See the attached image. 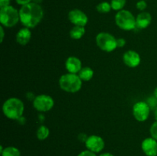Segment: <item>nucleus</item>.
<instances>
[{
    "instance_id": "1",
    "label": "nucleus",
    "mask_w": 157,
    "mask_h": 156,
    "mask_svg": "<svg viewBox=\"0 0 157 156\" xmlns=\"http://www.w3.org/2000/svg\"><path fill=\"white\" fill-rule=\"evenodd\" d=\"M20 22L24 27L33 28L36 27L44 17V10L41 5L30 2L21 6L19 9Z\"/></svg>"
},
{
    "instance_id": "2",
    "label": "nucleus",
    "mask_w": 157,
    "mask_h": 156,
    "mask_svg": "<svg viewBox=\"0 0 157 156\" xmlns=\"http://www.w3.org/2000/svg\"><path fill=\"white\" fill-rule=\"evenodd\" d=\"M25 104L17 97H10L6 99L2 105L3 114L8 119L18 120L23 116Z\"/></svg>"
},
{
    "instance_id": "3",
    "label": "nucleus",
    "mask_w": 157,
    "mask_h": 156,
    "mask_svg": "<svg viewBox=\"0 0 157 156\" xmlns=\"http://www.w3.org/2000/svg\"><path fill=\"white\" fill-rule=\"evenodd\" d=\"M82 82L78 74L67 72L60 76L58 84L63 91L69 93H75L81 90Z\"/></svg>"
},
{
    "instance_id": "4",
    "label": "nucleus",
    "mask_w": 157,
    "mask_h": 156,
    "mask_svg": "<svg viewBox=\"0 0 157 156\" xmlns=\"http://www.w3.org/2000/svg\"><path fill=\"white\" fill-rule=\"evenodd\" d=\"M115 23L117 26L124 31H132L136 28V17L130 11L123 9L115 15Z\"/></svg>"
},
{
    "instance_id": "5",
    "label": "nucleus",
    "mask_w": 157,
    "mask_h": 156,
    "mask_svg": "<svg viewBox=\"0 0 157 156\" xmlns=\"http://www.w3.org/2000/svg\"><path fill=\"white\" fill-rule=\"evenodd\" d=\"M20 21L19 10L12 6L0 8V22L4 28H12Z\"/></svg>"
},
{
    "instance_id": "6",
    "label": "nucleus",
    "mask_w": 157,
    "mask_h": 156,
    "mask_svg": "<svg viewBox=\"0 0 157 156\" xmlns=\"http://www.w3.org/2000/svg\"><path fill=\"white\" fill-rule=\"evenodd\" d=\"M98 48L105 52H112L117 48V38L108 32H100L95 38Z\"/></svg>"
},
{
    "instance_id": "7",
    "label": "nucleus",
    "mask_w": 157,
    "mask_h": 156,
    "mask_svg": "<svg viewBox=\"0 0 157 156\" xmlns=\"http://www.w3.org/2000/svg\"><path fill=\"white\" fill-rule=\"evenodd\" d=\"M32 104L35 110L45 113L50 111L55 106V100L50 95L40 94L35 96Z\"/></svg>"
},
{
    "instance_id": "8",
    "label": "nucleus",
    "mask_w": 157,
    "mask_h": 156,
    "mask_svg": "<svg viewBox=\"0 0 157 156\" xmlns=\"http://www.w3.org/2000/svg\"><path fill=\"white\" fill-rule=\"evenodd\" d=\"M150 110L151 108L147 102L139 101L133 106L132 113L136 121L143 122L148 119L150 114Z\"/></svg>"
},
{
    "instance_id": "9",
    "label": "nucleus",
    "mask_w": 157,
    "mask_h": 156,
    "mask_svg": "<svg viewBox=\"0 0 157 156\" xmlns=\"http://www.w3.org/2000/svg\"><path fill=\"white\" fill-rule=\"evenodd\" d=\"M67 18L70 22L75 26L85 27L88 22V17L85 12L79 9H71L67 14Z\"/></svg>"
},
{
    "instance_id": "10",
    "label": "nucleus",
    "mask_w": 157,
    "mask_h": 156,
    "mask_svg": "<svg viewBox=\"0 0 157 156\" xmlns=\"http://www.w3.org/2000/svg\"><path fill=\"white\" fill-rule=\"evenodd\" d=\"M84 143H85L87 149L90 150L96 154L102 151L105 147V142H104V139L97 135H92V136H88Z\"/></svg>"
},
{
    "instance_id": "11",
    "label": "nucleus",
    "mask_w": 157,
    "mask_h": 156,
    "mask_svg": "<svg viewBox=\"0 0 157 156\" xmlns=\"http://www.w3.org/2000/svg\"><path fill=\"white\" fill-rule=\"evenodd\" d=\"M123 61L128 67L135 68L140 64L141 57L138 52L133 50H129L123 55Z\"/></svg>"
},
{
    "instance_id": "12",
    "label": "nucleus",
    "mask_w": 157,
    "mask_h": 156,
    "mask_svg": "<svg viewBox=\"0 0 157 156\" xmlns=\"http://www.w3.org/2000/svg\"><path fill=\"white\" fill-rule=\"evenodd\" d=\"M141 148L147 156H157V141L153 138L148 137L144 139Z\"/></svg>"
},
{
    "instance_id": "13",
    "label": "nucleus",
    "mask_w": 157,
    "mask_h": 156,
    "mask_svg": "<svg viewBox=\"0 0 157 156\" xmlns=\"http://www.w3.org/2000/svg\"><path fill=\"white\" fill-rule=\"evenodd\" d=\"M65 68L68 73L78 74L82 68V62L75 56H70L65 61Z\"/></svg>"
},
{
    "instance_id": "14",
    "label": "nucleus",
    "mask_w": 157,
    "mask_h": 156,
    "mask_svg": "<svg viewBox=\"0 0 157 156\" xmlns=\"http://www.w3.org/2000/svg\"><path fill=\"white\" fill-rule=\"evenodd\" d=\"M136 28L145 29L150 25L152 22V15L148 12H140L136 17Z\"/></svg>"
},
{
    "instance_id": "15",
    "label": "nucleus",
    "mask_w": 157,
    "mask_h": 156,
    "mask_svg": "<svg viewBox=\"0 0 157 156\" xmlns=\"http://www.w3.org/2000/svg\"><path fill=\"white\" fill-rule=\"evenodd\" d=\"M32 38V32L29 28H22L16 34V42L20 45H26L29 44Z\"/></svg>"
},
{
    "instance_id": "16",
    "label": "nucleus",
    "mask_w": 157,
    "mask_h": 156,
    "mask_svg": "<svg viewBox=\"0 0 157 156\" xmlns=\"http://www.w3.org/2000/svg\"><path fill=\"white\" fill-rule=\"evenodd\" d=\"M85 32V28L83 26L74 25L70 31V37L74 40H79L84 36Z\"/></svg>"
},
{
    "instance_id": "17",
    "label": "nucleus",
    "mask_w": 157,
    "mask_h": 156,
    "mask_svg": "<svg viewBox=\"0 0 157 156\" xmlns=\"http://www.w3.org/2000/svg\"><path fill=\"white\" fill-rule=\"evenodd\" d=\"M78 74L82 81H89L93 78L94 70L90 67H84Z\"/></svg>"
},
{
    "instance_id": "18",
    "label": "nucleus",
    "mask_w": 157,
    "mask_h": 156,
    "mask_svg": "<svg viewBox=\"0 0 157 156\" xmlns=\"http://www.w3.org/2000/svg\"><path fill=\"white\" fill-rule=\"evenodd\" d=\"M50 135V130L46 125H41L38 128L36 132V136L38 140L44 141L48 139Z\"/></svg>"
},
{
    "instance_id": "19",
    "label": "nucleus",
    "mask_w": 157,
    "mask_h": 156,
    "mask_svg": "<svg viewBox=\"0 0 157 156\" xmlns=\"http://www.w3.org/2000/svg\"><path fill=\"white\" fill-rule=\"evenodd\" d=\"M2 156H21V151L15 146H7L1 152Z\"/></svg>"
},
{
    "instance_id": "20",
    "label": "nucleus",
    "mask_w": 157,
    "mask_h": 156,
    "mask_svg": "<svg viewBox=\"0 0 157 156\" xmlns=\"http://www.w3.org/2000/svg\"><path fill=\"white\" fill-rule=\"evenodd\" d=\"M96 9L100 13L106 14L110 12L112 8L110 2H101L96 6Z\"/></svg>"
},
{
    "instance_id": "21",
    "label": "nucleus",
    "mask_w": 157,
    "mask_h": 156,
    "mask_svg": "<svg viewBox=\"0 0 157 156\" xmlns=\"http://www.w3.org/2000/svg\"><path fill=\"white\" fill-rule=\"evenodd\" d=\"M126 3H127V0H111L110 1L112 9L116 12L123 10L125 7Z\"/></svg>"
},
{
    "instance_id": "22",
    "label": "nucleus",
    "mask_w": 157,
    "mask_h": 156,
    "mask_svg": "<svg viewBox=\"0 0 157 156\" xmlns=\"http://www.w3.org/2000/svg\"><path fill=\"white\" fill-rule=\"evenodd\" d=\"M150 133L152 138L157 141V121H155L150 128Z\"/></svg>"
},
{
    "instance_id": "23",
    "label": "nucleus",
    "mask_w": 157,
    "mask_h": 156,
    "mask_svg": "<svg viewBox=\"0 0 157 156\" xmlns=\"http://www.w3.org/2000/svg\"><path fill=\"white\" fill-rule=\"evenodd\" d=\"M136 9L140 12H144L147 8V2L145 0H140L136 4Z\"/></svg>"
},
{
    "instance_id": "24",
    "label": "nucleus",
    "mask_w": 157,
    "mask_h": 156,
    "mask_svg": "<svg viewBox=\"0 0 157 156\" xmlns=\"http://www.w3.org/2000/svg\"><path fill=\"white\" fill-rule=\"evenodd\" d=\"M78 156H98L96 153L93 152V151H90L88 149H86L82 151L81 152H80L79 154H78Z\"/></svg>"
},
{
    "instance_id": "25",
    "label": "nucleus",
    "mask_w": 157,
    "mask_h": 156,
    "mask_svg": "<svg viewBox=\"0 0 157 156\" xmlns=\"http://www.w3.org/2000/svg\"><path fill=\"white\" fill-rule=\"evenodd\" d=\"M117 45L119 48L124 47L126 45V40L123 38H117Z\"/></svg>"
},
{
    "instance_id": "26",
    "label": "nucleus",
    "mask_w": 157,
    "mask_h": 156,
    "mask_svg": "<svg viewBox=\"0 0 157 156\" xmlns=\"http://www.w3.org/2000/svg\"><path fill=\"white\" fill-rule=\"evenodd\" d=\"M32 2V0H15V2L21 6L29 4V3Z\"/></svg>"
},
{
    "instance_id": "27",
    "label": "nucleus",
    "mask_w": 157,
    "mask_h": 156,
    "mask_svg": "<svg viewBox=\"0 0 157 156\" xmlns=\"http://www.w3.org/2000/svg\"><path fill=\"white\" fill-rule=\"evenodd\" d=\"M11 0H0V8H4L6 6H11Z\"/></svg>"
},
{
    "instance_id": "28",
    "label": "nucleus",
    "mask_w": 157,
    "mask_h": 156,
    "mask_svg": "<svg viewBox=\"0 0 157 156\" xmlns=\"http://www.w3.org/2000/svg\"><path fill=\"white\" fill-rule=\"evenodd\" d=\"M5 38V29L2 25L0 26V42L2 43Z\"/></svg>"
},
{
    "instance_id": "29",
    "label": "nucleus",
    "mask_w": 157,
    "mask_h": 156,
    "mask_svg": "<svg viewBox=\"0 0 157 156\" xmlns=\"http://www.w3.org/2000/svg\"><path fill=\"white\" fill-rule=\"evenodd\" d=\"M87 137H88V136H87L85 134H84V133H81V134L78 136V139H79V140L81 141V142H86Z\"/></svg>"
},
{
    "instance_id": "30",
    "label": "nucleus",
    "mask_w": 157,
    "mask_h": 156,
    "mask_svg": "<svg viewBox=\"0 0 157 156\" xmlns=\"http://www.w3.org/2000/svg\"><path fill=\"white\" fill-rule=\"evenodd\" d=\"M99 156H114V155L110 152H104V153H101Z\"/></svg>"
},
{
    "instance_id": "31",
    "label": "nucleus",
    "mask_w": 157,
    "mask_h": 156,
    "mask_svg": "<svg viewBox=\"0 0 157 156\" xmlns=\"http://www.w3.org/2000/svg\"><path fill=\"white\" fill-rule=\"evenodd\" d=\"M153 114H154L155 120L157 121V106L154 109V112H153Z\"/></svg>"
},
{
    "instance_id": "32",
    "label": "nucleus",
    "mask_w": 157,
    "mask_h": 156,
    "mask_svg": "<svg viewBox=\"0 0 157 156\" xmlns=\"http://www.w3.org/2000/svg\"><path fill=\"white\" fill-rule=\"evenodd\" d=\"M42 2H43V0H32V2H35V3H36V4H38V5H41Z\"/></svg>"
},
{
    "instance_id": "33",
    "label": "nucleus",
    "mask_w": 157,
    "mask_h": 156,
    "mask_svg": "<svg viewBox=\"0 0 157 156\" xmlns=\"http://www.w3.org/2000/svg\"><path fill=\"white\" fill-rule=\"evenodd\" d=\"M153 96H154L155 97H156L157 99V87H156V88H155L154 91H153Z\"/></svg>"
},
{
    "instance_id": "34",
    "label": "nucleus",
    "mask_w": 157,
    "mask_h": 156,
    "mask_svg": "<svg viewBox=\"0 0 157 156\" xmlns=\"http://www.w3.org/2000/svg\"><path fill=\"white\" fill-rule=\"evenodd\" d=\"M145 1H147V0H145Z\"/></svg>"
}]
</instances>
